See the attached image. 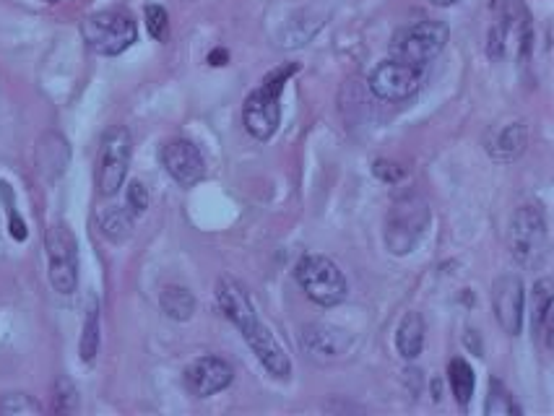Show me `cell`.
Returning <instances> with one entry per match:
<instances>
[{
  "mask_svg": "<svg viewBox=\"0 0 554 416\" xmlns=\"http://www.w3.org/2000/svg\"><path fill=\"white\" fill-rule=\"evenodd\" d=\"M45 3H58V0H45Z\"/></svg>",
  "mask_w": 554,
  "mask_h": 416,
  "instance_id": "f546056e",
  "label": "cell"
},
{
  "mask_svg": "<svg viewBox=\"0 0 554 416\" xmlns=\"http://www.w3.org/2000/svg\"><path fill=\"white\" fill-rule=\"evenodd\" d=\"M487 414H521V409L515 406L513 398L502 383H492V390H489V401H487Z\"/></svg>",
  "mask_w": 554,
  "mask_h": 416,
  "instance_id": "7402d4cb",
  "label": "cell"
},
{
  "mask_svg": "<svg viewBox=\"0 0 554 416\" xmlns=\"http://www.w3.org/2000/svg\"><path fill=\"white\" fill-rule=\"evenodd\" d=\"M534 333L552 349V281L541 279L534 286Z\"/></svg>",
  "mask_w": 554,
  "mask_h": 416,
  "instance_id": "9a60e30c",
  "label": "cell"
},
{
  "mask_svg": "<svg viewBox=\"0 0 554 416\" xmlns=\"http://www.w3.org/2000/svg\"><path fill=\"white\" fill-rule=\"evenodd\" d=\"M424 346V323L419 312H406L396 331V349L404 359H417Z\"/></svg>",
  "mask_w": 554,
  "mask_h": 416,
  "instance_id": "2e32d148",
  "label": "cell"
},
{
  "mask_svg": "<svg viewBox=\"0 0 554 416\" xmlns=\"http://www.w3.org/2000/svg\"><path fill=\"white\" fill-rule=\"evenodd\" d=\"M528 143V128L523 123L500 125L489 133L487 154L500 164H508L523 154Z\"/></svg>",
  "mask_w": 554,
  "mask_h": 416,
  "instance_id": "5bb4252c",
  "label": "cell"
},
{
  "mask_svg": "<svg viewBox=\"0 0 554 416\" xmlns=\"http://www.w3.org/2000/svg\"><path fill=\"white\" fill-rule=\"evenodd\" d=\"M162 164L167 169V175L183 188H193L206 177V159H203L196 143L185 141V138L164 143Z\"/></svg>",
  "mask_w": 554,
  "mask_h": 416,
  "instance_id": "8fae6325",
  "label": "cell"
},
{
  "mask_svg": "<svg viewBox=\"0 0 554 416\" xmlns=\"http://www.w3.org/2000/svg\"><path fill=\"white\" fill-rule=\"evenodd\" d=\"M432 6H440V8H445V6H453V3H458V0H430Z\"/></svg>",
  "mask_w": 554,
  "mask_h": 416,
  "instance_id": "f1b7e54d",
  "label": "cell"
},
{
  "mask_svg": "<svg viewBox=\"0 0 554 416\" xmlns=\"http://www.w3.org/2000/svg\"><path fill=\"white\" fill-rule=\"evenodd\" d=\"M0 411H6V414H21V411H40V406L34 401H29L27 396H8L6 401L0 403Z\"/></svg>",
  "mask_w": 554,
  "mask_h": 416,
  "instance_id": "d4e9b609",
  "label": "cell"
},
{
  "mask_svg": "<svg viewBox=\"0 0 554 416\" xmlns=\"http://www.w3.org/2000/svg\"><path fill=\"white\" fill-rule=\"evenodd\" d=\"M235 377L232 364L222 357H201L190 364L185 370V385H188L190 393H196L201 398H209L219 390L227 388Z\"/></svg>",
  "mask_w": 554,
  "mask_h": 416,
  "instance_id": "7c38bea8",
  "label": "cell"
},
{
  "mask_svg": "<svg viewBox=\"0 0 554 416\" xmlns=\"http://www.w3.org/2000/svg\"><path fill=\"white\" fill-rule=\"evenodd\" d=\"M81 359L84 362H94L99 351V307L97 302L89 305V312H86V323H84V333H81Z\"/></svg>",
  "mask_w": 554,
  "mask_h": 416,
  "instance_id": "ffe728a7",
  "label": "cell"
},
{
  "mask_svg": "<svg viewBox=\"0 0 554 416\" xmlns=\"http://www.w3.org/2000/svg\"><path fill=\"white\" fill-rule=\"evenodd\" d=\"M125 201H128V208H131V214H144L146 208H149V190H146L144 182L133 180L131 185H128Z\"/></svg>",
  "mask_w": 554,
  "mask_h": 416,
  "instance_id": "cb8c5ba5",
  "label": "cell"
},
{
  "mask_svg": "<svg viewBox=\"0 0 554 416\" xmlns=\"http://www.w3.org/2000/svg\"><path fill=\"white\" fill-rule=\"evenodd\" d=\"M8 216H11V237H14V240H27V227H24V221L16 216L14 206L8 208Z\"/></svg>",
  "mask_w": 554,
  "mask_h": 416,
  "instance_id": "4316f807",
  "label": "cell"
},
{
  "mask_svg": "<svg viewBox=\"0 0 554 416\" xmlns=\"http://www.w3.org/2000/svg\"><path fill=\"white\" fill-rule=\"evenodd\" d=\"M492 13H495V26L489 29V58H502L505 47H508L510 34H521V39H528V13L523 0H492Z\"/></svg>",
  "mask_w": 554,
  "mask_h": 416,
  "instance_id": "30bf717a",
  "label": "cell"
},
{
  "mask_svg": "<svg viewBox=\"0 0 554 416\" xmlns=\"http://www.w3.org/2000/svg\"><path fill=\"white\" fill-rule=\"evenodd\" d=\"M445 42H448V26L443 21H419V24L406 26L396 34L391 58L424 71L443 52Z\"/></svg>",
  "mask_w": 554,
  "mask_h": 416,
  "instance_id": "5b68a950",
  "label": "cell"
},
{
  "mask_svg": "<svg viewBox=\"0 0 554 416\" xmlns=\"http://www.w3.org/2000/svg\"><path fill=\"white\" fill-rule=\"evenodd\" d=\"M448 380H450V390H453V396H456L458 406L466 409L471 401V396H474V385H476V377H474V370H471V364L461 357L453 359V362L448 364Z\"/></svg>",
  "mask_w": 554,
  "mask_h": 416,
  "instance_id": "e0dca14e",
  "label": "cell"
},
{
  "mask_svg": "<svg viewBox=\"0 0 554 416\" xmlns=\"http://www.w3.org/2000/svg\"><path fill=\"white\" fill-rule=\"evenodd\" d=\"M294 276H297V284L302 286V292L320 307L341 305L346 294H349V284H346L344 273L326 255H305L297 263Z\"/></svg>",
  "mask_w": 554,
  "mask_h": 416,
  "instance_id": "7a4b0ae2",
  "label": "cell"
},
{
  "mask_svg": "<svg viewBox=\"0 0 554 416\" xmlns=\"http://www.w3.org/2000/svg\"><path fill=\"white\" fill-rule=\"evenodd\" d=\"M375 175H378L383 182H398L401 177L406 175V172H404V167H398L396 162H385V159H378V162H375Z\"/></svg>",
  "mask_w": 554,
  "mask_h": 416,
  "instance_id": "484cf974",
  "label": "cell"
},
{
  "mask_svg": "<svg viewBox=\"0 0 554 416\" xmlns=\"http://www.w3.org/2000/svg\"><path fill=\"white\" fill-rule=\"evenodd\" d=\"M99 221H102V232H105L112 242H120L131 234L133 214L123 211V208H110V211L102 214Z\"/></svg>",
  "mask_w": 554,
  "mask_h": 416,
  "instance_id": "44dd1931",
  "label": "cell"
},
{
  "mask_svg": "<svg viewBox=\"0 0 554 416\" xmlns=\"http://www.w3.org/2000/svg\"><path fill=\"white\" fill-rule=\"evenodd\" d=\"M492 305L500 320L502 331L508 336H518L523 325V284L518 276H502L492 286Z\"/></svg>",
  "mask_w": 554,
  "mask_h": 416,
  "instance_id": "4fadbf2b",
  "label": "cell"
},
{
  "mask_svg": "<svg viewBox=\"0 0 554 416\" xmlns=\"http://www.w3.org/2000/svg\"><path fill=\"white\" fill-rule=\"evenodd\" d=\"M430 224V208L419 195H406L393 203L391 214L385 219V247L393 255H406L414 250L419 237Z\"/></svg>",
  "mask_w": 554,
  "mask_h": 416,
  "instance_id": "277c9868",
  "label": "cell"
},
{
  "mask_svg": "<svg viewBox=\"0 0 554 416\" xmlns=\"http://www.w3.org/2000/svg\"><path fill=\"white\" fill-rule=\"evenodd\" d=\"M297 73V65L289 63L284 68L268 73L263 84L245 99L242 107V123L250 136L258 141H268L279 130L281 123V91L287 86L289 78Z\"/></svg>",
  "mask_w": 554,
  "mask_h": 416,
  "instance_id": "6da1fadb",
  "label": "cell"
},
{
  "mask_svg": "<svg viewBox=\"0 0 554 416\" xmlns=\"http://www.w3.org/2000/svg\"><path fill=\"white\" fill-rule=\"evenodd\" d=\"M146 29L157 42H164L170 37V16L162 6H149L146 8Z\"/></svg>",
  "mask_w": 554,
  "mask_h": 416,
  "instance_id": "603a6c76",
  "label": "cell"
},
{
  "mask_svg": "<svg viewBox=\"0 0 554 416\" xmlns=\"http://www.w3.org/2000/svg\"><path fill=\"white\" fill-rule=\"evenodd\" d=\"M209 63L214 65V68H219V65H227L229 63V52L222 50V47H214V50L209 52Z\"/></svg>",
  "mask_w": 554,
  "mask_h": 416,
  "instance_id": "83f0119b",
  "label": "cell"
},
{
  "mask_svg": "<svg viewBox=\"0 0 554 416\" xmlns=\"http://www.w3.org/2000/svg\"><path fill=\"white\" fill-rule=\"evenodd\" d=\"M128 164H131V133L125 128H112L102 138V149L97 159V190L99 195L118 193L123 188L125 175H128Z\"/></svg>",
  "mask_w": 554,
  "mask_h": 416,
  "instance_id": "ba28073f",
  "label": "cell"
},
{
  "mask_svg": "<svg viewBox=\"0 0 554 416\" xmlns=\"http://www.w3.org/2000/svg\"><path fill=\"white\" fill-rule=\"evenodd\" d=\"M81 34H84L86 45L92 47L97 55L115 58V55L125 52L136 42L138 29L131 13L99 11L92 13V16L81 24Z\"/></svg>",
  "mask_w": 554,
  "mask_h": 416,
  "instance_id": "3957f363",
  "label": "cell"
},
{
  "mask_svg": "<svg viewBox=\"0 0 554 416\" xmlns=\"http://www.w3.org/2000/svg\"><path fill=\"white\" fill-rule=\"evenodd\" d=\"M47 263L55 292L73 294L79 284V245L66 224H53L47 232Z\"/></svg>",
  "mask_w": 554,
  "mask_h": 416,
  "instance_id": "52a82bcc",
  "label": "cell"
},
{
  "mask_svg": "<svg viewBox=\"0 0 554 416\" xmlns=\"http://www.w3.org/2000/svg\"><path fill=\"white\" fill-rule=\"evenodd\" d=\"M424 81L422 68H414L409 63L391 58L372 71L370 89L372 94L383 102H404V99L414 97Z\"/></svg>",
  "mask_w": 554,
  "mask_h": 416,
  "instance_id": "9c48e42d",
  "label": "cell"
},
{
  "mask_svg": "<svg viewBox=\"0 0 554 416\" xmlns=\"http://www.w3.org/2000/svg\"><path fill=\"white\" fill-rule=\"evenodd\" d=\"M508 245L521 266H539L547 255V219L539 206H521L510 221Z\"/></svg>",
  "mask_w": 554,
  "mask_h": 416,
  "instance_id": "8992f818",
  "label": "cell"
},
{
  "mask_svg": "<svg viewBox=\"0 0 554 416\" xmlns=\"http://www.w3.org/2000/svg\"><path fill=\"white\" fill-rule=\"evenodd\" d=\"M164 315L172 320H190L193 310H196V299L185 286H164L162 297H159Z\"/></svg>",
  "mask_w": 554,
  "mask_h": 416,
  "instance_id": "ac0fdd59",
  "label": "cell"
},
{
  "mask_svg": "<svg viewBox=\"0 0 554 416\" xmlns=\"http://www.w3.org/2000/svg\"><path fill=\"white\" fill-rule=\"evenodd\" d=\"M333 333L331 328H326V325H313V328H307L305 338H302V346H307V351L310 354H323V357H336L341 351V344H336L333 341Z\"/></svg>",
  "mask_w": 554,
  "mask_h": 416,
  "instance_id": "d6986e66",
  "label": "cell"
}]
</instances>
